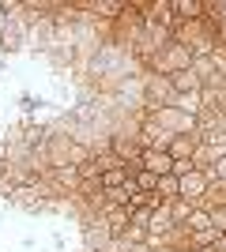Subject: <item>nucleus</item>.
Segmentation results:
<instances>
[{"label":"nucleus","instance_id":"obj_8","mask_svg":"<svg viewBox=\"0 0 226 252\" xmlns=\"http://www.w3.org/2000/svg\"><path fill=\"white\" fill-rule=\"evenodd\" d=\"M173 91H200V79L193 72H177L173 75Z\"/></svg>","mask_w":226,"mask_h":252},{"label":"nucleus","instance_id":"obj_7","mask_svg":"<svg viewBox=\"0 0 226 252\" xmlns=\"http://www.w3.org/2000/svg\"><path fill=\"white\" fill-rule=\"evenodd\" d=\"M159 192L166 200H173V196H181V181L173 177V173H166V177H159Z\"/></svg>","mask_w":226,"mask_h":252},{"label":"nucleus","instance_id":"obj_2","mask_svg":"<svg viewBox=\"0 0 226 252\" xmlns=\"http://www.w3.org/2000/svg\"><path fill=\"white\" fill-rule=\"evenodd\" d=\"M151 109H155V117H159V125L166 121V125L177 128V136L193 132V117H181V113H177V105H151Z\"/></svg>","mask_w":226,"mask_h":252},{"label":"nucleus","instance_id":"obj_1","mask_svg":"<svg viewBox=\"0 0 226 252\" xmlns=\"http://www.w3.org/2000/svg\"><path fill=\"white\" fill-rule=\"evenodd\" d=\"M140 162H143V169H151L155 177H166V173H173V162L177 158L170 155V151H159V147H147L140 155Z\"/></svg>","mask_w":226,"mask_h":252},{"label":"nucleus","instance_id":"obj_4","mask_svg":"<svg viewBox=\"0 0 226 252\" xmlns=\"http://www.w3.org/2000/svg\"><path fill=\"white\" fill-rule=\"evenodd\" d=\"M102 185H106V189H121V185H129V162H121V166H113V169H106V173H102Z\"/></svg>","mask_w":226,"mask_h":252},{"label":"nucleus","instance_id":"obj_3","mask_svg":"<svg viewBox=\"0 0 226 252\" xmlns=\"http://www.w3.org/2000/svg\"><path fill=\"white\" fill-rule=\"evenodd\" d=\"M189 49H181V45H170V53H166V61H155V68L159 72H173L177 75V68H189Z\"/></svg>","mask_w":226,"mask_h":252},{"label":"nucleus","instance_id":"obj_9","mask_svg":"<svg viewBox=\"0 0 226 252\" xmlns=\"http://www.w3.org/2000/svg\"><path fill=\"white\" fill-rule=\"evenodd\" d=\"M189 226H193V230H211L215 219H211L207 211H193V215H189Z\"/></svg>","mask_w":226,"mask_h":252},{"label":"nucleus","instance_id":"obj_6","mask_svg":"<svg viewBox=\"0 0 226 252\" xmlns=\"http://www.w3.org/2000/svg\"><path fill=\"white\" fill-rule=\"evenodd\" d=\"M136 189L140 192H159V177H155V173H151V169H136Z\"/></svg>","mask_w":226,"mask_h":252},{"label":"nucleus","instance_id":"obj_5","mask_svg":"<svg viewBox=\"0 0 226 252\" xmlns=\"http://www.w3.org/2000/svg\"><path fill=\"white\" fill-rule=\"evenodd\" d=\"M170 155L177 158V162H193V155H196V139H173L170 143Z\"/></svg>","mask_w":226,"mask_h":252}]
</instances>
